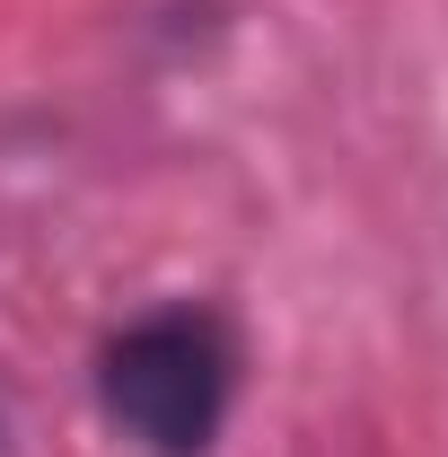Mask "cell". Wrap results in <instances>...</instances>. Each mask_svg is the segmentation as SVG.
I'll return each instance as SVG.
<instances>
[{
  "label": "cell",
  "mask_w": 448,
  "mask_h": 457,
  "mask_svg": "<svg viewBox=\"0 0 448 457\" xmlns=\"http://www.w3.org/2000/svg\"><path fill=\"white\" fill-rule=\"evenodd\" d=\"M237 326L203 299H159L97 343V413L141 457H212L237 413Z\"/></svg>",
  "instance_id": "1"
}]
</instances>
